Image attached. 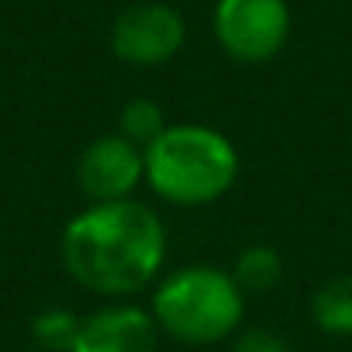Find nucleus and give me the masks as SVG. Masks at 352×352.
Instances as JSON below:
<instances>
[{
	"label": "nucleus",
	"mask_w": 352,
	"mask_h": 352,
	"mask_svg": "<svg viewBox=\"0 0 352 352\" xmlns=\"http://www.w3.org/2000/svg\"><path fill=\"white\" fill-rule=\"evenodd\" d=\"M166 259V228L138 201L94 204L63 232V263L76 283L104 297H124L155 280Z\"/></svg>",
	"instance_id": "1"
},
{
	"label": "nucleus",
	"mask_w": 352,
	"mask_h": 352,
	"mask_svg": "<svg viewBox=\"0 0 352 352\" xmlns=\"http://www.w3.org/2000/svg\"><path fill=\"white\" fill-rule=\"evenodd\" d=\"M239 176L235 145L208 124H166L145 145V180L169 204H211Z\"/></svg>",
	"instance_id": "2"
},
{
	"label": "nucleus",
	"mask_w": 352,
	"mask_h": 352,
	"mask_svg": "<svg viewBox=\"0 0 352 352\" xmlns=\"http://www.w3.org/2000/svg\"><path fill=\"white\" fill-rule=\"evenodd\" d=\"M245 290L232 273L214 266H187L169 273L152 294L155 324L176 342L211 345L228 338L245 314Z\"/></svg>",
	"instance_id": "3"
},
{
	"label": "nucleus",
	"mask_w": 352,
	"mask_h": 352,
	"mask_svg": "<svg viewBox=\"0 0 352 352\" xmlns=\"http://www.w3.org/2000/svg\"><path fill=\"white\" fill-rule=\"evenodd\" d=\"M214 35L232 59L266 63L290 35V8L287 0H218Z\"/></svg>",
	"instance_id": "4"
},
{
	"label": "nucleus",
	"mask_w": 352,
	"mask_h": 352,
	"mask_svg": "<svg viewBox=\"0 0 352 352\" xmlns=\"http://www.w3.org/2000/svg\"><path fill=\"white\" fill-rule=\"evenodd\" d=\"M187 42V25L169 4H135L118 14L111 28V49L121 63L159 66L169 63Z\"/></svg>",
	"instance_id": "5"
},
{
	"label": "nucleus",
	"mask_w": 352,
	"mask_h": 352,
	"mask_svg": "<svg viewBox=\"0 0 352 352\" xmlns=\"http://www.w3.org/2000/svg\"><path fill=\"white\" fill-rule=\"evenodd\" d=\"M80 187L94 204L128 201L138 180L145 176V148L124 135L94 138L76 162Z\"/></svg>",
	"instance_id": "6"
},
{
	"label": "nucleus",
	"mask_w": 352,
	"mask_h": 352,
	"mask_svg": "<svg viewBox=\"0 0 352 352\" xmlns=\"http://www.w3.org/2000/svg\"><path fill=\"white\" fill-rule=\"evenodd\" d=\"M159 324L148 311L131 304H111L80 321L69 352H155Z\"/></svg>",
	"instance_id": "7"
},
{
	"label": "nucleus",
	"mask_w": 352,
	"mask_h": 352,
	"mask_svg": "<svg viewBox=\"0 0 352 352\" xmlns=\"http://www.w3.org/2000/svg\"><path fill=\"white\" fill-rule=\"evenodd\" d=\"M314 324L328 335H352V276H335L311 297Z\"/></svg>",
	"instance_id": "8"
},
{
	"label": "nucleus",
	"mask_w": 352,
	"mask_h": 352,
	"mask_svg": "<svg viewBox=\"0 0 352 352\" xmlns=\"http://www.w3.org/2000/svg\"><path fill=\"white\" fill-rule=\"evenodd\" d=\"M235 283L249 294H263V290H273L283 276V263L280 256L270 249V245H249L239 259H235Z\"/></svg>",
	"instance_id": "9"
},
{
	"label": "nucleus",
	"mask_w": 352,
	"mask_h": 352,
	"mask_svg": "<svg viewBox=\"0 0 352 352\" xmlns=\"http://www.w3.org/2000/svg\"><path fill=\"white\" fill-rule=\"evenodd\" d=\"M118 124H121V135H124V138H131V142H135V145H142V148H145L152 138H159V131L166 128L159 104H152V100H145V97L128 100V104L121 107Z\"/></svg>",
	"instance_id": "10"
},
{
	"label": "nucleus",
	"mask_w": 352,
	"mask_h": 352,
	"mask_svg": "<svg viewBox=\"0 0 352 352\" xmlns=\"http://www.w3.org/2000/svg\"><path fill=\"white\" fill-rule=\"evenodd\" d=\"M76 328H80V321L69 318V314H49V318L38 321V335H42L45 342H52V345H63V349L73 345Z\"/></svg>",
	"instance_id": "11"
},
{
	"label": "nucleus",
	"mask_w": 352,
	"mask_h": 352,
	"mask_svg": "<svg viewBox=\"0 0 352 352\" xmlns=\"http://www.w3.org/2000/svg\"><path fill=\"white\" fill-rule=\"evenodd\" d=\"M232 352H290L283 338L270 335V331H245Z\"/></svg>",
	"instance_id": "12"
}]
</instances>
